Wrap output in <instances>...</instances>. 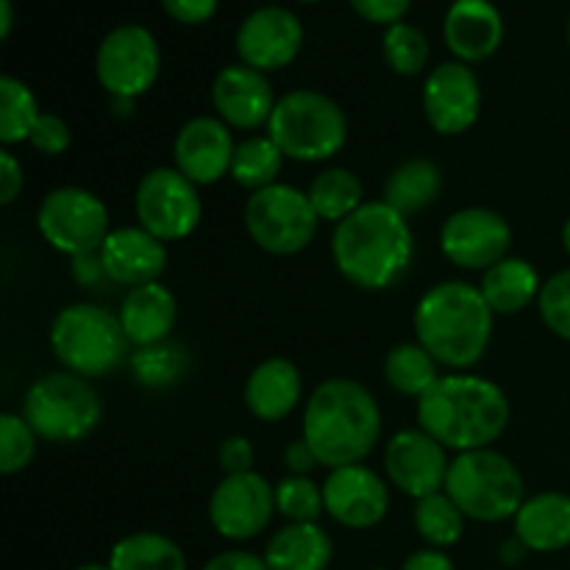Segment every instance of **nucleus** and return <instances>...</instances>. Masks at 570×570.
I'll list each match as a JSON object with an SVG mask.
<instances>
[{
    "label": "nucleus",
    "instance_id": "1",
    "mask_svg": "<svg viewBox=\"0 0 570 570\" xmlns=\"http://www.w3.org/2000/svg\"><path fill=\"white\" fill-rule=\"evenodd\" d=\"M332 259L351 287L365 293L395 287L415 259L410 217L384 200H365L354 215L334 226Z\"/></svg>",
    "mask_w": 570,
    "mask_h": 570
},
{
    "label": "nucleus",
    "instance_id": "2",
    "mask_svg": "<svg viewBox=\"0 0 570 570\" xmlns=\"http://www.w3.org/2000/svg\"><path fill=\"white\" fill-rule=\"evenodd\" d=\"M417 426L454 454L493 449L504 438L512 404L504 390L476 373H443L440 382L417 399Z\"/></svg>",
    "mask_w": 570,
    "mask_h": 570
},
{
    "label": "nucleus",
    "instance_id": "3",
    "mask_svg": "<svg viewBox=\"0 0 570 570\" xmlns=\"http://www.w3.org/2000/svg\"><path fill=\"white\" fill-rule=\"evenodd\" d=\"M301 438L315 451L321 468L360 465L382 440V406L356 379H326L306 399Z\"/></svg>",
    "mask_w": 570,
    "mask_h": 570
},
{
    "label": "nucleus",
    "instance_id": "4",
    "mask_svg": "<svg viewBox=\"0 0 570 570\" xmlns=\"http://www.w3.org/2000/svg\"><path fill=\"white\" fill-rule=\"evenodd\" d=\"M415 340L449 373H465L484 360L493 343L495 315L479 284L449 278L417 298L412 312Z\"/></svg>",
    "mask_w": 570,
    "mask_h": 570
},
{
    "label": "nucleus",
    "instance_id": "5",
    "mask_svg": "<svg viewBox=\"0 0 570 570\" xmlns=\"http://www.w3.org/2000/svg\"><path fill=\"white\" fill-rule=\"evenodd\" d=\"M48 337L56 362L89 382L120 371L134 351L117 312L89 301L56 312Z\"/></svg>",
    "mask_w": 570,
    "mask_h": 570
},
{
    "label": "nucleus",
    "instance_id": "6",
    "mask_svg": "<svg viewBox=\"0 0 570 570\" xmlns=\"http://www.w3.org/2000/svg\"><path fill=\"white\" fill-rule=\"evenodd\" d=\"M265 134L289 161L321 165L332 161L348 142V117L332 95L293 89L278 98Z\"/></svg>",
    "mask_w": 570,
    "mask_h": 570
},
{
    "label": "nucleus",
    "instance_id": "7",
    "mask_svg": "<svg viewBox=\"0 0 570 570\" xmlns=\"http://www.w3.org/2000/svg\"><path fill=\"white\" fill-rule=\"evenodd\" d=\"M445 493L476 523L512 521L527 501V482L515 462L495 449L451 456Z\"/></svg>",
    "mask_w": 570,
    "mask_h": 570
},
{
    "label": "nucleus",
    "instance_id": "8",
    "mask_svg": "<svg viewBox=\"0 0 570 570\" xmlns=\"http://www.w3.org/2000/svg\"><path fill=\"white\" fill-rule=\"evenodd\" d=\"M20 415L39 440L53 445L81 443L104 421V401L89 379L70 371H50L26 390Z\"/></svg>",
    "mask_w": 570,
    "mask_h": 570
},
{
    "label": "nucleus",
    "instance_id": "9",
    "mask_svg": "<svg viewBox=\"0 0 570 570\" xmlns=\"http://www.w3.org/2000/svg\"><path fill=\"white\" fill-rule=\"evenodd\" d=\"M243 223L250 243L271 256L301 254L315 243L321 228V217L306 189L282 181L248 195Z\"/></svg>",
    "mask_w": 570,
    "mask_h": 570
},
{
    "label": "nucleus",
    "instance_id": "10",
    "mask_svg": "<svg viewBox=\"0 0 570 570\" xmlns=\"http://www.w3.org/2000/svg\"><path fill=\"white\" fill-rule=\"evenodd\" d=\"M37 232L45 243L65 256L100 250L111 234L109 206L87 187H56L39 200Z\"/></svg>",
    "mask_w": 570,
    "mask_h": 570
},
{
    "label": "nucleus",
    "instance_id": "11",
    "mask_svg": "<svg viewBox=\"0 0 570 570\" xmlns=\"http://www.w3.org/2000/svg\"><path fill=\"white\" fill-rule=\"evenodd\" d=\"M137 226L161 243H181L198 232L204 220L200 187H195L176 167H154L145 173L134 193Z\"/></svg>",
    "mask_w": 570,
    "mask_h": 570
},
{
    "label": "nucleus",
    "instance_id": "12",
    "mask_svg": "<svg viewBox=\"0 0 570 570\" xmlns=\"http://www.w3.org/2000/svg\"><path fill=\"white\" fill-rule=\"evenodd\" d=\"M161 72V48L154 31L137 22L117 26L100 39L95 76L109 98H142Z\"/></svg>",
    "mask_w": 570,
    "mask_h": 570
},
{
    "label": "nucleus",
    "instance_id": "13",
    "mask_svg": "<svg viewBox=\"0 0 570 570\" xmlns=\"http://www.w3.org/2000/svg\"><path fill=\"white\" fill-rule=\"evenodd\" d=\"M440 250L460 271L484 273L512 254V226L490 206H462L445 217Z\"/></svg>",
    "mask_w": 570,
    "mask_h": 570
},
{
    "label": "nucleus",
    "instance_id": "14",
    "mask_svg": "<svg viewBox=\"0 0 570 570\" xmlns=\"http://www.w3.org/2000/svg\"><path fill=\"white\" fill-rule=\"evenodd\" d=\"M482 81L465 61L449 59L423 78L421 106L429 128L440 137H462L482 115Z\"/></svg>",
    "mask_w": 570,
    "mask_h": 570
},
{
    "label": "nucleus",
    "instance_id": "15",
    "mask_svg": "<svg viewBox=\"0 0 570 570\" xmlns=\"http://www.w3.org/2000/svg\"><path fill=\"white\" fill-rule=\"evenodd\" d=\"M276 515V484L262 473L223 476L209 495V523L223 540L245 543L271 527Z\"/></svg>",
    "mask_w": 570,
    "mask_h": 570
},
{
    "label": "nucleus",
    "instance_id": "16",
    "mask_svg": "<svg viewBox=\"0 0 570 570\" xmlns=\"http://www.w3.org/2000/svg\"><path fill=\"white\" fill-rule=\"evenodd\" d=\"M451 456L421 426L401 429L384 445V479L412 501L445 490Z\"/></svg>",
    "mask_w": 570,
    "mask_h": 570
},
{
    "label": "nucleus",
    "instance_id": "17",
    "mask_svg": "<svg viewBox=\"0 0 570 570\" xmlns=\"http://www.w3.org/2000/svg\"><path fill=\"white\" fill-rule=\"evenodd\" d=\"M304 22L284 6H259L237 28L234 50L254 70L276 72L298 59L304 48Z\"/></svg>",
    "mask_w": 570,
    "mask_h": 570
},
{
    "label": "nucleus",
    "instance_id": "18",
    "mask_svg": "<svg viewBox=\"0 0 570 570\" xmlns=\"http://www.w3.org/2000/svg\"><path fill=\"white\" fill-rule=\"evenodd\" d=\"M326 515L351 532L376 529L390 512V482L365 462L328 471L323 482Z\"/></svg>",
    "mask_w": 570,
    "mask_h": 570
},
{
    "label": "nucleus",
    "instance_id": "19",
    "mask_svg": "<svg viewBox=\"0 0 570 570\" xmlns=\"http://www.w3.org/2000/svg\"><path fill=\"white\" fill-rule=\"evenodd\" d=\"M278 98L267 72L243 65H226L212 81V109L232 131L256 134L267 128Z\"/></svg>",
    "mask_w": 570,
    "mask_h": 570
},
{
    "label": "nucleus",
    "instance_id": "20",
    "mask_svg": "<svg viewBox=\"0 0 570 570\" xmlns=\"http://www.w3.org/2000/svg\"><path fill=\"white\" fill-rule=\"evenodd\" d=\"M234 134L220 117L198 115L178 128L173 139V167L195 187H212L232 173Z\"/></svg>",
    "mask_w": 570,
    "mask_h": 570
},
{
    "label": "nucleus",
    "instance_id": "21",
    "mask_svg": "<svg viewBox=\"0 0 570 570\" xmlns=\"http://www.w3.org/2000/svg\"><path fill=\"white\" fill-rule=\"evenodd\" d=\"M100 259L111 284L134 289L159 282L167 271V243L145 232L142 226H120L111 228L106 243L100 245Z\"/></svg>",
    "mask_w": 570,
    "mask_h": 570
},
{
    "label": "nucleus",
    "instance_id": "22",
    "mask_svg": "<svg viewBox=\"0 0 570 570\" xmlns=\"http://www.w3.org/2000/svg\"><path fill=\"white\" fill-rule=\"evenodd\" d=\"M443 39L456 61L479 65L499 53L504 42V17L490 0H454L445 11Z\"/></svg>",
    "mask_w": 570,
    "mask_h": 570
},
{
    "label": "nucleus",
    "instance_id": "23",
    "mask_svg": "<svg viewBox=\"0 0 570 570\" xmlns=\"http://www.w3.org/2000/svg\"><path fill=\"white\" fill-rule=\"evenodd\" d=\"M245 410L262 423H282L304 401V376L287 356H267L250 371L243 387Z\"/></svg>",
    "mask_w": 570,
    "mask_h": 570
},
{
    "label": "nucleus",
    "instance_id": "24",
    "mask_svg": "<svg viewBox=\"0 0 570 570\" xmlns=\"http://www.w3.org/2000/svg\"><path fill=\"white\" fill-rule=\"evenodd\" d=\"M117 317H120L131 348L165 343L176 332L178 298L161 282L142 284V287L128 289L120 309H117Z\"/></svg>",
    "mask_w": 570,
    "mask_h": 570
},
{
    "label": "nucleus",
    "instance_id": "25",
    "mask_svg": "<svg viewBox=\"0 0 570 570\" xmlns=\"http://www.w3.org/2000/svg\"><path fill=\"white\" fill-rule=\"evenodd\" d=\"M512 532L534 554L566 551L570 546V495L557 490L527 495L512 518Z\"/></svg>",
    "mask_w": 570,
    "mask_h": 570
},
{
    "label": "nucleus",
    "instance_id": "26",
    "mask_svg": "<svg viewBox=\"0 0 570 570\" xmlns=\"http://www.w3.org/2000/svg\"><path fill=\"white\" fill-rule=\"evenodd\" d=\"M479 289H482L484 301H488L495 317H510L521 315L529 306L538 304L543 278H540L538 267L532 262L510 254L499 265L482 273Z\"/></svg>",
    "mask_w": 570,
    "mask_h": 570
},
{
    "label": "nucleus",
    "instance_id": "27",
    "mask_svg": "<svg viewBox=\"0 0 570 570\" xmlns=\"http://www.w3.org/2000/svg\"><path fill=\"white\" fill-rule=\"evenodd\" d=\"M271 570H326L334 560V540L321 523H287L265 546Z\"/></svg>",
    "mask_w": 570,
    "mask_h": 570
},
{
    "label": "nucleus",
    "instance_id": "28",
    "mask_svg": "<svg viewBox=\"0 0 570 570\" xmlns=\"http://www.w3.org/2000/svg\"><path fill=\"white\" fill-rule=\"evenodd\" d=\"M443 187L445 178L438 161L426 159V156H412V159L393 167V173L384 181L382 200L404 217H412L432 209L443 195Z\"/></svg>",
    "mask_w": 570,
    "mask_h": 570
},
{
    "label": "nucleus",
    "instance_id": "29",
    "mask_svg": "<svg viewBox=\"0 0 570 570\" xmlns=\"http://www.w3.org/2000/svg\"><path fill=\"white\" fill-rule=\"evenodd\" d=\"M111 570H189L187 554L161 532H131L111 546Z\"/></svg>",
    "mask_w": 570,
    "mask_h": 570
},
{
    "label": "nucleus",
    "instance_id": "30",
    "mask_svg": "<svg viewBox=\"0 0 570 570\" xmlns=\"http://www.w3.org/2000/svg\"><path fill=\"white\" fill-rule=\"evenodd\" d=\"M128 367H131V376L139 387L161 393V390L178 387L189 376L193 356H189L187 345L170 337L165 343L134 348Z\"/></svg>",
    "mask_w": 570,
    "mask_h": 570
},
{
    "label": "nucleus",
    "instance_id": "31",
    "mask_svg": "<svg viewBox=\"0 0 570 570\" xmlns=\"http://www.w3.org/2000/svg\"><path fill=\"white\" fill-rule=\"evenodd\" d=\"M306 195H309L321 223H334V226L365 204V187H362L360 176L340 165L323 167L317 176H312Z\"/></svg>",
    "mask_w": 570,
    "mask_h": 570
},
{
    "label": "nucleus",
    "instance_id": "32",
    "mask_svg": "<svg viewBox=\"0 0 570 570\" xmlns=\"http://www.w3.org/2000/svg\"><path fill=\"white\" fill-rule=\"evenodd\" d=\"M440 376H443L440 362L417 340L393 345L384 356V382L406 399L417 401L421 395H426L440 382Z\"/></svg>",
    "mask_w": 570,
    "mask_h": 570
},
{
    "label": "nucleus",
    "instance_id": "33",
    "mask_svg": "<svg viewBox=\"0 0 570 570\" xmlns=\"http://www.w3.org/2000/svg\"><path fill=\"white\" fill-rule=\"evenodd\" d=\"M284 161H287V156L273 142L271 134H248L234 148L232 173L228 176H232L237 187L248 189V193H259V189L278 184Z\"/></svg>",
    "mask_w": 570,
    "mask_h": 570
},
{
    "label": "nucleus",
    "instance_id": "34",
    "mask_svg": "<svg viewBox=\"0 0 570 570\" xmlns=\"http://www.w3.org/2000/svg\"><path fill=\"white\" fill-rule=\"evenodd\" d=\"M412 523H415V532L429 549H451L462 540L465 534L468 518L462 515L460 507L451 501V495L445 490L440 493L426 495V499L415 501V510H412Z\"/></svg>",
    "mask_w": 570,
    "mask_h": 570
},
{
    "label": "nucleus",
    "instance_id": "35",
    "mask_svg": "<svg viewBox=\"0 0 570 570\" xmlns=\"http://www.w3.org/2000/svg\"><path fill=\"white\" fill-rule=\"evenodd\" d=\"M39 115L42 109L33 89L9 72L0 76V145L14 148V145L28 142Z\"/></svg>",
    "mask_w": 570,
    "mask_h": 570
},
{
    "label": "nucleus",
    "instance_id": "36",
    "mask_svg": "<svg viewBox=\"0 0 570 570\" xmlns=\"http://www.w3.org/2000/svg\"><path fill=\"white\" fill-rule=\"evenodd\" d=\"M382 53L390 70L401 78H417L429 67V39L412 22L401 20L395 26L384 28Z\"/></svg>",
    "mask_w": 570,
    "mask_h": 570
},
{
    "label": "nucleus",
    "instance_id": "37",
    "mask_svg": "<svg viewBox=\"0 0 570 570\" xmlns=\"http://www.w3.org/2000/svg\"><path fill=\"white\" fill-rule=\"evenodd\" d=\"M276 515L287 523H321L326 515V499H323V484L312 476H287L276 484Z\"/></svg>",
    "mask_w": 570,
    "mask_h": 570
},
{
    "label": "nucleus",
    "instance_id": "38",
    "mask_svg": "<svg viewBox=\"0 0 570 570\" xmlns=\"http://www.w3.org/2000/svg\"><path fill=\"white\" fill-rule=\"evenodd\" d=\"M39 438L20 412H3L0 415V473L17 476L26 471L37 456Z\"/></svg>",
    "mask_w": 570,
    "mask_h": 570
},
{
    "label": "nucleus",
    "instance_id": "39",
    "mask_svg": "<svg viewBox=\"0 0 570 570\" xmlns=\"http://www.w3.org/2000/svg\"><path fill=\"white\" fill-rule=\"evenodd\" d=\"M538 312L543 326L554 337L570 343V267L546 278L538 298Z\"/></svg>",
    "mask_w": 570,
    "mask_h": 570
},
{
    "label": "nucleus",
    "instance_id": "40",
    "mask_svg": "<svg viewBox=\"0 0 570 570\" xmlns=\"http://www.w3.org/2000/svg\"><path fill=\"white\" fill-rule=\"evenodd\" d=\"M72 142V131L67 126V120L56 111H42L33 126L31 137H28V145H31L37 154L42 156H61Z\"/></svg>",
    "mask_w": 570,
    "mask_h": 570
},
{
    "label": "nucleus",
    "instance_id": "41",
    "mask_svg": "<svg viewBox=\"0 0 570 570\" xmlns=\"http://www.w3.org/2000/svg\"><path fill=\"white\" fill-rule=\"evenodd\" d=\"M217 465L223 476H237V473H250L256 465V449L245 434H228L217 445Z\"/></svg>",
    "mask_w": 570,
    "mask_h": 570
},
{
    "label": "nucleus",
    "instance_id": "42",
    "mask_svg": "<svg viewBox=\"0 0 570 570\" xmlns=\"http://www.w3.org/2000/svg\"><path fill=\"white\" fill-rule=\"evenodd\" d=\"M351 9L371 26H395L406 17L412 0H348Z\"/></svg>",
    "mask_w": 570,
    "mask_h": 570
},
{
    "label": "nucleus",
    "instance_id": "43",
    "mask_svg": "<svg viewBox=\"0 0 570 570\" xmlns=\"http://www.w3.org/2000/svg\"><path fill=\"white\" fill-rule=\"evenodd\" d=\"M167 17L181 26H204L220 9V0H161Z\"/></svg>",
    "mask_w": 570,
    "mask_h": 570
},
{
    "label": "nucleus",
    "instance_id": "44",
    "mask_svg": "<svg viewBox=\"0 0 570 570\" xmlns=\"http://www.w3.org/2000/svg\"><path fill=\"white\" fill-rule=\"evenodd\" d=\"M22 187H26V170L22 161L17 159L14 150L3 148L0 150V204L11 206L20 198Z\"/></svg>",
    "mask_w": 570,
    "mask_h": 570
},
{
    "label": "nucleus",
    "instance_id": "45",
    "mask_svg": "<svg viewBox=\"0 0 570 570\" xmlns=\"http://www.w3.org/2000/svg\"><path fill=\"white\" fill-rule=\"evenodd\" d=\"M70 276L72 282L83 289H95L104 282H109V273H106L104 259H100V250H89V254L72 256Z\"/></svg>",
    "mask_w": 570,
    "mask_h": 570
},
{
    "label": "nucleus",
    "instance_id": "46",
    "mask_svg": "<svg viewBox=\"0 0 570 570\" xmlns=\"http://www.w3.org/2000/svg\"><path fill=\"white\" fill-rule=\"evenodd\" d=\"M200 570H271V568H267L265 557L254 554V551L228 549L212 557V560Z\"/></svg>",
    "mask_w": 570,
    "mask_h": 570
},
{
    "label": "nucleus",
    "instance_id": "47",
    "mask_svg": "<svg viewBox=\"0 0 570 570\" xmlns=\"http://www.w3.org/2000/svg\"><path fill=\"white\" fill-rule=\"evenodd\" d=\"M282 460H284V468H287V473H293V476H312V471L321 468L315 451L309 449V443H306L304 438H295L293 443H287Z\"/></svg>",
    "mask_w": 570,
    "mask_h": 570
},
{
    "label": "nucleus",
    "instance_id": "48",
    "mask_svg": "<svg viewBox=\"0 0 570 570\" xmlns=\"http://www.w3.org/2000/svg\"><path fill=\"white\" fill-rule=\"evenodd\" d=\"M401 570H456L454 560L443 549H417L404 560Z\"/></svg>",
    "mask_w": 570,
    "mask_h": 570
},
{
    "label": "nucleus",
    "instance_id": "49",
    "mask_svg": "<svg viewBox=\"0 0 570 570\" xmlns=\"http://www.w3.org/2000/svg\"><path fill=\"white\" fill-rule=\"evenodd\" d=\"M527 554H532V551H529L527 546L515 538V534H512V538H507L499 549V557L504 566H521V562L527 560Z\"/></svg>",
    "mask_w": 570,
    "mask_h": 570
},
{
    "label": "nucleus",
    "instance_id": "50",
    "mask_svg": "<svg viewBox=\"0 0 570 570\" xmlns=\"http://www.w3.org/2000/svg\"><path fill=\"white\" fill-rule=\"evenodd\" d=\"M11 28H14V6L11 0H0V39H9Z\"/></svg>",
    "mask_w": 570,
    "mask_h": 570
},
{
    "label": "nucleus",
    "instance_id": "51",
    "mask_svg": "<svg viewBox=\"0 0 570 570\" xmlns=\"http://www.w3.org/2000/svg\"><path fill=\"white\" fill-rule=\"evenodd\" d=\"M137 109V100L131 98H109V111L115 117H131Z\"/></svg>",
    "mask_w": 570,
    "mask_h": 570
},
{
    "label": "nucleus",
    "instance_id": "52",
    "mask_svg": "<svg viewBox=\"0 0 570 570\" xmlns=\"http://www.w3.org/2000/svg\"><path fill=\"white\" fill-rule=\"evenodd\" d=\"M560 239H562V248H566V254L570 256V217L566 223H562V232H560Z\"/></svg>",
    "mask_w": 570,
    "mask_h": 570
},
{
    "label": "nucleus",
    "instance_id": "53",
    "mask_svg": "<svg viewBox=\"0 0 570 570\" xmlns=\"http://www.w3.org/2000/svg\"><path fill=\"white\" fill-rule=\"evenodd\" d=\"M76 570H111V568L104 566V562H83V566H78Z\"/></svg>",
    "mask_w": 570,
    "mask_h": 570
},
{
    "label": "nucleus",
    "instance_id": "54",
    "mask_svg": "<svg viewBox=\"0 0 570 570\" xmlns=\"http://www.w3.org/2000/svg\"><path fill=\"white\" fill-rule=\"evenodd\" d=\"M295 3H317V0H295Z\"/></svg>",
    "mask_w": 570,
    "mask_h": 570
},
{
    "label": "nucleus",
    "instance_id": "55",
    "mask_svg": "<svg viewBox=\"0 0 570 570\" xmlns=\"http://www.w3.org/2000/svg\"><path fill=\"white\" fill-rule=\"evenodd\" d=\"M568 45H570V17H568Z\"/></svg>",
    "mask_w": 570,
    "mask_h": 570
},
{
    "label": "nucleus",
    "instance_id": "56",
    "mask_svg": "<svg viewBox=\"0 0 570 570\" xmlns=\"http://www.w3.org/2000/svg\"><path fill=\"white\" fill-rule=\"evenodd\" d=\"M373 570H387V568H373Z\"/></svg>",
    "mask_w": 570,
    "mask_h": 570
}]
</instances>
